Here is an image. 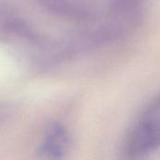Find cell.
Wrapping results in <instances>:
<instances>
[{
  "mask_svg": "<svg viewBox=\"0 0 160 160\" xmlns=\"http://www.w3.org/2000/svg\"><path fill=\"white\" fill-rule=\"evenodd\" d=\"M160 148V95L153 98L136 118L122 145L128 159L145 158Z\"/></svg>",
  "mask_w": 160,
  "mask_h": 160,
  "instance_id": "cell-1",
  "label": "cell"
}]
</instances>
